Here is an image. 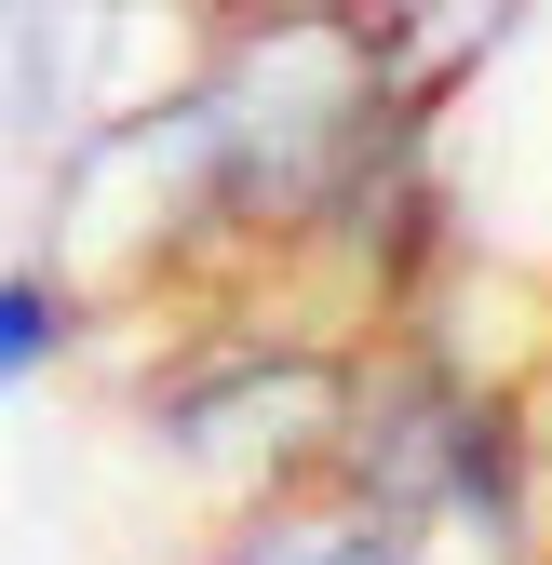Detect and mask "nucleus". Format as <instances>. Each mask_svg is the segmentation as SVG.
Masks as SVG:
<instances>
[{"label":"nucleus","instance_id":"f03ea898","mask_svg":"<svg viewBox=\"0 0 552 565\" xmlns=\"http://www.w3.org/2000/svg\"><path fill=\"white\" fill-rule=\"evenodd\" d=\"M256 565H404V552H391L378 525H310V539H269Z\"/></svg>","mask_w":552,"mask_h":565},{"label":"nucleus","instance_id":"f257e3e1","mask_svg":"<svg viewBox=\"0 0 552 565\" xmlns=\"http://www.w3.org/2000/svg\"><path fill=\"white\" fill-rule=\"evenodd\" d=\"M54 337H67V310H54V282H28V269H0V391H28V377L54 364Z\"/></svg>","mask_w":552,"mask_h":565}]
</instances>
